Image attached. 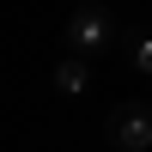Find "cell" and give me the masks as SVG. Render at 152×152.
Wrapping results in <instances>:
<instances>
[{
  "label": "cell",
  "mask_w": 152,
  "mask_h": 152,
  "mask_svg": "<svg viewBox=\"0 0 152 152\" xmlns=\"http://www.w3.org/2000/svg\"><path fill=\"white\" fill-rule=\"evenodd\" d=\"M49 79H55V91H61V97H85V85H91V67H85V55H67L55 73H49Z\"/></svg>",
  "instance_id": "3"
},
{
  "label": "cell",
  "mask_w": 152,
  "mask_h": 152,
  "mask_svg": "<svg viewBox=\"0 0 152 152\" xmlns=\"http://www.w3.org/2000/svg\"><path fill=\"white\" fill-rule=\"evenodd\" d=\"M122 43H128V61H134V67L152 79V31H128Z\"/></svg>",
  "instance_id": "4"
},
{
  "label": "cell",
  "mask_w": 152,
  "mask_h": 152,
  "mask_svg": "<svg viewBox=\"0 0 152 152\" xmlns=\"http://www.w3.org/2000/svg\"><path fill=\"white\" fill-rule=\"evenodd\" d=\"M110 43H122V18L116 12L97 6V0L73 6V18H67V49L73 55H97V49H110Z\"/></svg>",
  "instance_id": "1"
},
{
  "label": "cell",
  "mask_w": 152,
  "mask_h": 152,
  "mask_svg": "<svg viewBox=\"0 0 152 152\" xmlns=\"http://www.w3.org/2000/svg\"><path fill=\"white\" fill-rule=\"evenodd\" d=\"M104 140L116 152H146L152 146V104H116L104 122Z\"/></svg>",
  "instance_id": "2"
}]
</instances>
